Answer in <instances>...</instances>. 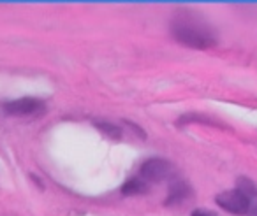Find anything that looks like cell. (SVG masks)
<instances>
[{
  "label": "cell",
  "instance_id": "cell-1",
  "mask_svg": "<svg viewBox=\"0 0 257 216\" xmlns=\"http://www.w3.org/2000/svg\"><path fill=\"white\" fill-rule=\"evenodd\" d=\"M173 36L178 43L196 48V50H206V48L215 46V43H217L206 27H201L199 23L189 22V20L176 22L173 25Z\"/></svg>",
  "mask_w": 257,
  "mask_h": 216
},
{
  "label": "cell",
  "instance_id": "cell-2",
  "mask_svg": "<svg viewBox=\"0 0 257 216\" xmlns=\"http://www.w3.org/2000/svg\"><path fill=\"white\" fill-rule=\"evenodd\" d=\"M2 109L9 116H30V114H36L39 111H43L44 102L39 99H34V97H23V99L6 102L2 106Z\"/></svg>",
  "mask_w": 257,
  "mask_h": 216
},
{
  "label": "cell",
  "instance_id": "cell-3",
  "mask_svg": "<svg viewBox=\"0 0 257 216\" xmlns=\"http://www.w3.org/2000/svg\"><path fill=\"white\" fill-rule=\"evenodd\" d=\"M217 204L220 205V207L227 209L232 214H245L250 207V198L246 197L243 191L231 190V191H225V193L218 195Z\"/></svg>",
  "mask_w": 257,
  "mask_h": 216
},
{
  "label": "cell",
  "instance_id": "cell-4",
  "mask_svg": "<svg viewBox=\"0 0 257 216\" xmlns=\"http://www.w3.org/2000/svg\"><path fill=\"white\" fill-rule=\"evenodd\" d=\"M173 172V165L166 160L161 158H152L141 165V176L147 181H162L169 177Z\"/></svg>",
  "mask_w": 257,
  "mask_h": 216
},
{
  "label": "cell",
  "instance_id": "cell-5",
  "mask_svg": "<svg viewBox=\"0 0 257 216\" xmlns=\"http://www.w3.org/2000/svg\"><path fill=\"white\" fill-rule=\"evenodd\" d=\"M189 195H190L189 184L183 183V181H175V183L171 184V188H169V197H168V200H166V204H176V202L187 198Z\"/></svg>",
  "mask_w": 257,
  "mask_h": 216
},
{
  "label": "cell",
  "instance_id": "cell-6",
  "mask_svg": "<svg viewBox=\"0 0 257 216\" xmlns=\"http://www.w3.org/2000/svg\"><path fill=\"white\" fill-rule=\"evenodd\" d=\"M150 190V186H148V183L145 179H136V177H133V179L125 181V184L121 186V191H123L125 195H140V193H147V191Z\"/></svg>",
  "mask_w": 257,
  "mask_h": 216
},
{
  "label": "cell",
  "instance_id": "cell-7",
  "mask_svg": "<svg viewBox=\"0 0 257 216\" xmlns=\"http://www.w3.org/2000/svg\"><path fill=\"white\" fill-rule=\"evenodd\" d=\"M97 127L100 128V130L102 132H106L107 135H109V137H113V139H118L121 135V130L120 128L116 127V125H111V123H97Z\"/></svg>",
  "mask_w": 257,
  "mask_h": 216
},
{
  "label": "cell",
  "instance_id": "cell-8",
  "mask_svg": "<svg viewBox=\"0 0 257 216\" xmlns=\"http://www.w3.org/2000/svg\"><path fill=\"white\" fill-rule=\"evenodd\" d=\"M192 216H217V214L211 211H204V209H197V211L192 212Z\"/></svg>",
  "mask_w": 257,
  "mask_h": 216
}]
</instances>
